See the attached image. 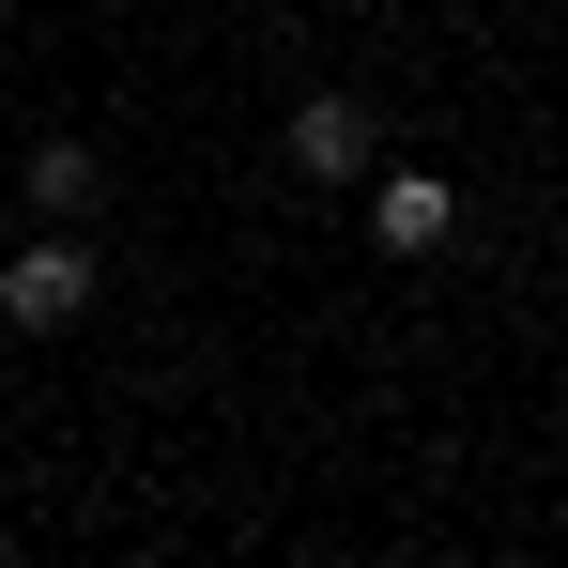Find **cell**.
<instances>
[{"label":"cell","mask_w":568,"mask_h":568,"mask_svg":"<svg viewBox=\"0 0 568 568\" xmlns=\"http://www.w3.org/2000/svg\"><path fill=\"white\" fill-rule=\"evenodd\" d=\"M78 307H93V246H78V231H31V246L0 262V323H16V338H62Z\"/></svg>","instance_id":"obj_1"},{"label":"cell","mask_w":568,"mask_h":568,"mask_svg":"<svg viewBox=\"0 0 568 568\" xmlns=\"http://www.w3.org/2000/svg\"><path fill=\"white\" fill-rule=\"evenodd\" d=\"M369 154H384L369 93H307L292 108V170H307V185H369Z\"/></svg>","instance_id":"obj_2"},{"label":"cell","mask_w":568,"mask_h":568,"mask_svg":"<svg viewBox=\"0 0 568 568\" xmlns=\"http://www.w3.org/2000/svg\"><path fill=\"white\" fill-rule=\"evenodd\" d=\"M446 231H462V200L430 185V170H384V185H369V246H384V262H430Z\"/></svg>","instance_id":"obj_3"},{"label":"cell","mask_w":568,"mask_h":568,"mask_svg":"<svg viewBox=\"0 0 568 568\" xmlns=\"http://www.w3.org/2000/svg\"><path fill=\"white\" fill-rule=\"evenodd\" d=\"M108 200V154L93 139H31V215H93Z\"/></svg>","instance_id":"obj_4"}]
</instances>
